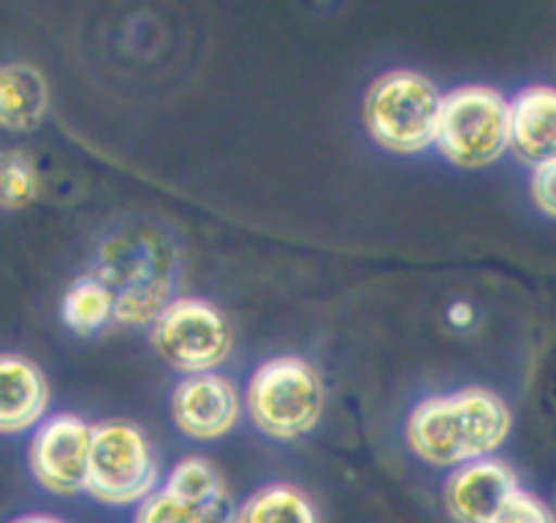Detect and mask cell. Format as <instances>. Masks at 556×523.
<instances>
[{
	"mask_svg": "<svg viewBox=\"0 0 556 523\" xmlns=\"http://www.w3.org/2000/svg\"><path fill=\"white\" fill-rule=\"evenodd\" d=\"M182 247L174 231L155 220H125L109 228L96 247L92 275L114 293V320L144 329L177 298Z\"/></svg>",
	"mask_w": 556,
	"mask_h": 523,
	"instance_id": "1",
	"label": "cell"
},
{
	"mask_svg": "<svg viewBox=\"0 0 556 523\" xmlns=\"http://www.w3.org/2000/svg\"><path fill=\"white\" fill-rule=\"evenodd\" d=\"M514 432L508 401L483 385L427 396L405 421V443L416 459L438 470H456L497 456Z\"/></svg>",
	"mask_w": 556,
	"mask_h": 523,
	"instance_id": "2",
	"label": "cell"
},
{
	"mask_svg": "<svg viewBox=\"0 0 556 523\" xmlns=\"http://www.w3.org/2000/svg\"><path fill=\"white\" fill-rule=\"evenodd\" d=\"M443 101L445 92L421 71H386L364 95V128L391 155H421L438 144Z\"/></svg>",
	"mask_w": 556,
	"mask_h": 523,
	"instance_id": "3",
	"label": "cell"
},
{
	"mask_svg": "<svg viewBox=\"0 0 556 523\" xmlns=\"http://www.w3.org/2000/svg\"><path fill=\"white\" fill-rule=\"evenodd\" d=\"M244 410L264 437L293 443L318 429L326 412V385L302 356L266 358L244 388Z\"/></svg>",
	"mask_w": 556,
	"mask_h": 523,
	"instance_id": "4",
	"label": "cell"
},
{
	"mask_svg": "<svg viewBox=\"0 0 556 523\" xmlns=\"http://www.w3.org/2000/svg\"><path fill=\"white\" fill-rule=\"evenodd\" d=\"M438 152L456 168H489L510 152V101L489 85H462L445 92Z\"/></svg>",
	"mask_w": 556,
	"mask_h": 523,
	"instance_id": "5",
	"label": "cell"
},
{
	"mask_svg": "<svg viewBox=\"0 0 556 523\" xmlns=\"http://www.w3.org/2000/svg\"><path fill=\"white\" fill-rule=\"evenodd\" d=\"M157 459L144 429L103 421L92 429L87 494L106 508H136L157 486Z\"/></svg>",
	"mask_w": 556,
	"mask_h": 523,
	"instance_id": "6",
	"label": "cell"
},
{
	"mask_svg": "<svg viewBox=\"0 0 556 523\" xmlns=\"http://www.w3.org/2000/svg\"><path fill=\"white\" fill-rule=\"evenodd\" d=\"M150 342L161 361L185 378L217 372L233 350V331L212 302L177 296L150 326Z\"/></svg>",
	"mask_w": 556,
	"mask_h": 523,
	"instance_id": "7",
	"label": "cell"
},
{
	"mask_svg": "<svg viewBox=\"0 0 556 523\" xmlns=\"http://www.w3.org/2000/svg\"><path fill=\"white\" fill-rule=\"evenodd\" d=\"M92 429L76 412L49 416L27 443V470L43 492L54 497L87 494Z\"/></svg>",
	"mask_w": 556,
	"mask_h": 523,
	"instance_id": "8",
	"label": "cell"
},
{
	"mask_svg": "<svg viewBox=\"0 0 556 523\" xmlns=\"http://www.w3.org/2000/svg\"><path fill=\"white\" fill-rule=\"evenodd\" d=\"M244 399L220 372L185 374L172 391L168 410L179 432L195 443H215L231 434L242 418Z\"/></svg>",
	"mask_w": 556,
	"mask_h": 523,
	"instance_id": "9",
	"label": "cell"
},
{
	"mask_svg": "<svg viewBox=\"0 0 556 523\" xmlns=\"http://www.w3.org/2000/svg\"><path fill=\"white\" fill-rule=\"evenodd\" d=\"M519 492L514 467L489 456L451 470L443 488L445 513L454 523H489Z\"/></svg>",
	"mask_w": 556,
	"mask_h": 523,
	"instance_id": "10",
	"label": "cell"
},
{
	"mask_svg": "<svg viewBox=\"0 0 556 523\" xmlns=\"http://www.w3.org/2000/svg\"><path fill=\"white\" fill-rule=\"evenodd\" d=\"M49 385L41 369L20 353L0 356V432H36L47 421Z\"/></svg>",
	"mask_w": 556,
	"mask_h": 523,
	"instance_id": "11",
	"label": "cell"
},
{
	"mask_svg": "<svg viewBox=\"0 0 556 523\" xmlns=\"http://www.w3.org/2000/svg\"><path fill=\"white\" fill-rule=\"evenodd\" d=\"M510 152L538 168L556 157V87L530 85L510 98Z\"/></svg>",
	"mask_w": 556,
	"mask_h": 523,
	"instance_id": "12",
	"label": "cell"
},
{
	"mask_svg": "<svg viewBox=\"0 0 556 523\" xmlns=\"http://www.w3.org/2000/svg\"><path fill=\"white\" fill-rule=\"evenodd\" d=\"M49 112L47 76L33 63H5L0 71V123L11 133H30Z\"/></svg>",
	"mask_w": 556,
	"mask_h": 523,
	"instance_id": "13",
	"label": "cell"
},
{
	"mask_svg": "<svg viewBox=\"0 0 556 523\" xmlns=\"http://www.w3.org/2000/svg\"><path fill=\"white\" fill-rule=\"evenodd\" d=\"M237 523H324L318 505L293 483H266L244 497Z\"/></svg>",
	"mask_w": 556,
	"mask_h": 523,
	"instance_id": "14",
	"label": "cell"
},
{
	"mask_svg": "<svg viewBox=\"0 0 556 523\" xmlns=\"http://www.w3.org/2000/svg\"><path fill=\"white\" fill-rule=\"evenodd\" d=\"M114 309H117V304H114L112 288L90 271V275L71 282L68 291L63 293L60 318L76 336H96L109 323H117Z\"/></svg>",
	"mask_w": 556,
	"mask_h": 523,
	"instance_id": "15",
	"label": "cell"
},
{
	"mask_svg": "<svg viewBox=\"0 0 556 523\" xmlns=\"http://www.w3.org/2000/svg\"><path fill=\"white\" fill-rule=\"evenodd\" d=\"M163 486L172 488L174 494L185 497L188 502L199 505V508H212V505L228 499L220 472L201 456H188V459L177 461Z\"/></svg>",
	"mask_w": 556,
	"mask_h": 523,
	"instance_id": "16",
	"label": "cell"
},
{
	"mask_svg": "<svg viewBox=\"0 0 556 523\" xmlns=\"http://www.w3.org/2000/svg\"><path fill=\"white\" fill-rule=\"evenodd\" d=\"M38 195V171L22 150H5L0 157V201L5 212H16Z\"/></svg>",
	"mask_w": 556,
	"mask_h": 523,
	"instance_id": "17",
	"label": "cell"
},
{
	"mask_svg": "<svg viewBox=\"0 0 556 523\" xmlns=\"http://www.w3.org/2000/svg\"><path fill=\"white\" fill-rule=\"evenodd\" d=\"M206 510L161 486L141 505H136L134 523H206Z\"/></svg>",
	"mask_w": 556,
	"mask_h": 523,
	"instance_id": "18",
	"label": "cell"
},
{
	"mask_svg": "<svg viewBox=\"0 0 556 523\" xmlns=\"http://www.w3.org/2000/svg\"><path fill=\"white\" fill-rule=\"evenodd\" d=\"M489 523H556V515L538 494L521 488Z\"/></svg>",
	"mask_w": 556,
	"mask_h": 523,
	"instance_id": "19",
	"label": "cell"
},
{
	"mask_svg": "<svg viewBox=\"0 0 556 523\" xmlns=\"http://www.w3.org/2000/svg\"><path fill=\"white\" fill-rule=\"evenodd\" d=\"M530 195L543 215L554 217L556 220V157L554 161L543 163V166L532 168Z\"/></svg>",
	"mask_w": 556,
	"mask_h": 523,
	"instance_id": "20",
	"label": "cell"
},
{
	"mask_svg": "<svg viewBox=\"0 0 556 523\" xmlns=\"http://www.w3.org/2000/svg\"><path fill=\"white\" fill-rule=\"evenodd\" d=\"M206 523H237V508H231V499L212 505L206 510Z\"/></svg>",
	"mask_w": 556,
	"mask_h": 523,
	"instance_id": "21",
	"label": "cell"
},
{
	"mask_svg": "<svg viewBox=\"0 0 556 523\" xmlns=\"http://www.w3.org/2000/svg\"><path fill=\"white\" fill-rule=\"evenodd\" d=\"M448 318H451V323L459 326V329H465V326H470L472 320H476V312H472L470 304L459 302V304H454V307H451Z\"/></svg>",
	"mask_w": 556,
	"mask_h": 523,
	"instance_id": "22",
	"label": "cell"
},
{
	"mask_svg": "<svg viewBox=\"0 0 556 523\" xmlns=\"http://www.w3.org/2000/svg\"><path fill=\"white\" fill-rule=\"evenodd\" d=\"M9 523H65L60 521L58 515H47V513H27V515H20V519L9 521Z\"/></svg>",
	"mask_w": 556,
	"mask_h": 523,
	"instance_id": "23",
	"label": "cell"
}]
</instances>
